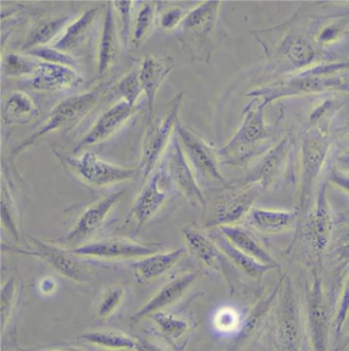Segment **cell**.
<instances>
[{
  "mask_svg": "<svg viewBox=\"0 0 349 351\" xmlns=\"http://www.w3.org/2000/svg\"><path fill=\"white\" fill-rule=\"evenodd\" d=\"M217 230L239 250L246 253L247 255L253 257L263 265H272L280 269L278 261L261 246V243L247 228L234 224V226H221Z\"/></svg>",
  "mask_w": 349,
  "mask_h": 351,
  "instance_id": "29",
  "label": "cell"
},
{
  "mask_svg": "<svg viewBox=\"0 0 349 351\" xmlns=\"http://www.w3.org/2000/svg\"><path fill=\"white\" fill-rule=\"evenodd\" d=\"M166 173L170 184H173L180 194L190 203L191 206L206 208V196L201 189L194 170L191 167L182 145L174 132L173 138L166 153Z\"/></svg>",
  "mask_w": 349,
  "mask_h": 351,
  "instance_id": "14",
  "label": "cell"
},
{
  "mask_svg": "<svg viewBox=\"0 0 349 351\" xmlns=\"http://www.w3.org/2000/svg\"><path fill=\"white\" fill-rule=\"evenodd\" d=\"M157 2H145L136 14L134 28H132L130 43L134 49H140L141 45L145 43L155 26V23L157 22Z\"/></svg>",
  "mask_w": 349,
  "mask_h": 351,
  "instance_id": "33",
  "label": "cell"
},
{
  "mask_svg": "<svg viewBox=\"0 0 349 351\" xmlns=\"http://www.w3.org/2000/svg\"><path fill=\"white\" fill-rule=\"evenodd\" d=\"M167 180L165 167H159L141 186L140 194L136 197L126 219V222L136 223L134 232H140L167 202L168 191L163 184Z\"/></svg>",
  "mask_w": 349,
  "mask_h": 351,
  "instance_id": "16",
  "label": "cell"
},
{
  "mask_svg": "<svg viewBox=\"0 0 349 351\" xmlns=\"http://www.w3.org/2000/svg\"><path fill=\"white\" fill-rule=\"evenodd\" d=\"M349 20L334 21L324 27L315 36V41L321 49L339 41L348 32Z\"/></svg>",
  "mask_w": 349,
  "mask_h": 351,
  "instance_id": "41",
  "label": "cell"
},
{
  "mask_svg": "<svg viewBox=\"0 0 349 351\" xmlns=\"http://www.w3.org/2000/svg\"><path fill=\"white\" fill-rule=\"evenodd\" d=\"M296 147L294 134L280 138L240 182L258 184L263 191L274 188L286 174Z\"/></svg>",
  "mask_w": 349,
  "mask_h": 351,
  "instance_id": "12",
  "label": "cell"
},
{
  "mask_svg": "<svg viewBox=\"0 0 349 351\" xmlns=\"http://www.w3.org/2000/svg\"><path fill=\"white\" fill-rule=\"evenodd\" d=\"M73 19L72 14L45 16L39 19L31 27L28 34L21 43L19 51L22 53L38 47H49L59 35L63 34Z\"/></svg>",
  "mask_w": 349,
  "mask_h": 351,
  "instance_id": "23",
  "label": "cell"
},
{
  "mask_svg": "<svg viewBox=\"0 0 349 351\" xmlns=\"http://www.w3.org/2000/svg\"><path fill=\"white\" fill-rule=\"evenodd\" d=\"M209 236L211 237L212 240L217 245L218 248L224 253V256L237 267L240 269L245 275L248 276L251 279L256 280L261 282L265 277V274L273 269H278L272 265H263L259 263L256 259L253 257L249 256L246 253L242 252L239 250L237 247H234L217 228H214L210 232Z\"/></svg>",
  "mask_w": 349,
  "mask_h": 351,
  "instance_id": "25",
  "label": "cell"
},
{
  "mask_svg": "<svg viewBox=\"0 0 349 351\" xmlns=\"http://www.w3.org/2000/svg\"><path fill=\"white\" fill-rule=\"evenodd\" d=\"M298 212L253 208L247 216L248 223L265 234H280L292 228L298 220Z\"/></svg>",
  "mask_w": 349,
  "mask_h": 351,
  "instance_id": "28",
  "label": "cell"
},
{
  "mask_svg": "<svg viewBox=\"0 0 349 351\" xmlns=\"http://www.w3.org/2000/svg\"><path fill=\"white\" fill-rule=\"evenodd\" d=\"M265 106L253 97L243 109V120L236 134L218 149L220 164L243 167L273 147L274 130L267 125Z\"/></svg>",
  "mask_w": 349,
  "mask_h": 351,
  "instance_id": "2",
  "label": "cell"
},
{
  "mask_svg": "<svg viewBox=\"0 0 349 351\" xmlns=\"http://www.w3.org/2000/svg\"><path fill=\"white\" fill-rule=\"evenodd\" d=\"M97 12L99 10L95 8L85 10L68 25L63 34L53 43V47L73 55V53L84 45L91 37Z\"/></svg>",
  "mask_w": 349,
  "mask_h": 351,
  "instance_id": "27",
  "label": "cell"
},
{
  "mask_svg": "<svg viewBox=\"0 0 349 351\" xmlns=\"http://www.w3.org/2000/svg\"><path fill=\"white\" fill-rule=\"evenodd\" d=\"M337 253L340 261L349 263V238L346 242L342 243L341 246L338 248Z\"/></svg>",
  "mask_w": 349,
  "mask_h": 351,
  "instance_id": "46",
  "label": "cell"
},
{
  "mask_svg": "<svg viewBox=\"0 0 349 351\" xmlns=\"http://www.w3.org/2000/svg\"><path fill=\"white\" fill-rule=\"evenodd\" d=\"M184 93H178L161 110L154 111L145 120V134L141 141L139 172L141 174V186L149 180L164 155L167 153L176 132V122L180 119Z\"/></svg>",
  "mask_w": 349,
  "mask_h": 351,
  "instance_id": "6",
  "label": "cell"
},
{
  "mask_svg": "<svg viewBox=\"0 0 349 351\" xmlns=\"http://www.w3.org/2000/svg\"><path fill=\"white\" fill-rule=\"evenodd\" d=\"M25 53L36 58L39 61L45 62V63L67 66V67L74 68L76 70L79 68V62L77 58L53 47H38V49H32V51H27Z\"/></svg>",
  "mask_w": 349,
  "mask_h": 351,
  "instance_id": "38",
  "label": "cell"
},
{
  "mask_svg": "<svg viewBox=\"0 0 349 351\" xmlns=\"http://www.w3.org/2000/svg\"><path fill=\"white\" fill-rule=\"evenodd\" d=\"M190 10L182 5L168 6V8H164L163 12L158 14V25L162 30L174 32L182 24Z\"/></svg>",
  "mask_w": 349,
  "mask_h": 351,
  "instance_id": "42",
  "label": "cell"
},
{
  "mask_svg": "<svg viewBox=\"0 0 349 351\" xmlns=\"http://www.w3.org/2000/svg\"><path fill=\"white\" fill-rule=\"evenodd\" d=\"M325 91L349 93V61H329L315 67L282 77L267 86L251 91L249 97L261 99L267 107L280 99Z\"/></svg>",
  "mask_w": 349,
  "mask_h": 351,
  "instance_id": "1",
  "label": "cell"
},
{
  "mask_svg": "<svg viewBox=\"0 0 349 351\" xmlns=\"http://www.w3.org/2000/svg\"><path fill=\"white\" fill-rule=\"evenodd\" d=\"M39 108L34 99L24 90L8 95L2 106L1 117L4 125L26 124L39 116Z\"/></svg>",
  "mask_w": 349,
  "mask_h": 351,
  "instance_id": "30",
  "label": "cell"
},
{
  "mask_svg": "<svg viewBox=\"0 0 349 351\" xmlns=\"http://www.w3.org/2000/svg\"><path fill=\"white\" fill-rule=\"evenodd\" d=\"M134 351H167L157 343L149 341V340L138 339L136 350Z\"/></svg>",
  "mask_w": 349,
  "mask_h": 351,
  "instance_id": "45",
  "label": "cell"
},
{
  "mask_svg": "<svg viewBox=\"0 0 349 351\" xmlns=\"http://www.w3.org/2000/svg\"><path fill=\"white\" fill-rule=\"evenodd\" d=\"M184 254L186 249L178 248L166 252L160 251L139 259L132 263L134 277L139 282L153 281L171 271Z\"/></svg>",
  "mask_w": 349,
  "mask_h": 351,
  "instance_id": "26",
  "label": "cell"
},
{
  "mask_svg": "<svg viewBox=\"0 0 349 351\" xmlns=\"http://www.w3.org/2000/svg\"><path fill=\"white\" fill-rule=\"evenodd\" d=\"M197 279H198V274L188 273L166 282L149 298V301H147L138 311L132 315L130 321L132 323H139L151 317L154 313L165 311L168 307L176 304L184 297Z\"/></svg>",
  "mask_w": 349,
  "mask_h": 351,
  "instance_id": "20",
  "label": "cell"
},
{
  "mask_svg": "<svg viewBox=\"0 0 349 351\" xmlns=\"http://www.w3.org/2000/svg\"><path fill=\"white\" fill-rule=\"evenodd\" d=\"M349 313V276L348 281L344 285V291H342L341 300H340L339 311L337 313V319H336V325H337L338 330L344 324V319H346V315Z\"/></svg>",
  "mask_w": 349,
  "mask_h": 351,
  "instance_id": "43",
  "label": "cell"
},
{
  "mask_svg": "<svg viewBox=\"0 0 349 351\" xmlns=\"http://www.w3.org/2000/svg\"><path fill=\"white\" fill-rule=\"evenodd\" d=\"M125 294V289L120 285L109 287L99 297L97 305V317L101 319L111 317L121 306Z\"/></svg>",
  "mask_w": 349,
  "mask_h": 351,
  "instance_id": "36",
  "label": "cell"
},
{
  "mask_svg": "<svg viewBox=\"0 0 349 351\" xmlns=\"http://www.w3.org/2000/svg\"><path fill=\"white\" fill-rule=\"evenodd\" d=\"M53 153L66 168L93 188H108L128 182L139 172L138 166L128 167L110 163L91 151H84L81 155L74 156H65L57 151Z\"/></svg>",
  "mask_w": 349,
  "mask_h": 351,
  "instance_id": "9",
  "label": "cell"
},
{
  "mask_svg": "<svg viewBox=\"0 0 349 351\" xmlns=\"http://www.w3.org/2000/svg\"><path fill=\"white\" fill-rule=\"evenodd\" d=\"M82 83L83 77L74 68L40 61L29 86L41 93H59L76 88Z\"/></svg>",
  "mask_w": 349,
  "mask_h": 351,
  "instance_id": "21",
  "label": "cell"
},
{
  "mask_svg": "<svg viewBox=\"0 0 349 351\" xmlns=\"http://www.w3.org/2000/svg\"><path fill=\"white\" fill-rule=\"evenodd\" d=\"M26 351H83L77 348H43V350H34Z\"/></svg>",
  "mask_w": 349,
  "mask_h": 351,
  "instance_id": "48",
  "label": "cell"
},
{
  "mask_svg": "<svg viewBox=\"0 0 349 351\" xmlns=\"http://www.w3.org/2000/svg\"><path fill=\"white\" fill-rule=\"evenodd\" d=\"M333 232V218L327 198L326 184H322L317 191L315 206L309 211L305 222V234L315 250L317 258H321L329 245Z\"/></svg>",
  "mask_w": 349,
  "mask_h": 351,
  "instance_id": "18",
  "label": "cell"
},
{
  "mask_svg": "<svg viewBox=\"0 0 349 351\" xmlns=\"http://www.w3.org/2000/svg\"><path fill=\"white\" fill-rule=\"evenodd\" d=\"M176 134L197 178L207 182H215L221 186L228 184L220 171L218 149L195 134L188 126L184 125L180 119L176 122Z\"/></svg>",
  "mask_w": 349,
  "mask_h": 351,
  "instance_id": "10",
  "label": "cell"
},
{
  "mask_svg": "<svg viewBox=\"0 0 349 351\" xmlns=\"http://www.w3.org/2000/svg\"><path fill=\"white\" fill-rule=\"evenodd\" d=\"M138 111L139 106L132 107L126 101H118L101 114L86 134L73 147V154L76 155L85 147L109 140L120 132Z\"/></svg>",
  "mask_w": 349,
  "mask_h": 351,
  "instance_id": "17",
  "label": "cell"
},
{
  "mask_svg": "<svg viewBox=\"0 0 349 351\" xmlns=\"http://www.w3.org/2000/svg\"><path fill=\"white\" fill-rule=\"evenodd\" d=\"M18 206L12 193V182L2 174L1 182V222L2 226L16 241L20 240L19 232Z\"/></svg>",
  "mask_w": 349,
  "mask_h": 351,
  "instance_id": "35",
  "label": "cell"
},
{
  "mask_svg": "<svg viewBox=\"0 0 349 351\" xmlns=\"http://www.w3.org/2000/svg\"><path fill=\"white\" fill-rule=\"evenodd\" d=\"M340 170L349 173V155H342L338 158Z\"/></svg>",
  "mask_w": 349,
  "mask_h": 351,
  "instance_id": "47",
  "label": "cell"
},
{
  "mask_svg": "<svg viewBox=\"0 0 349 351\" xmlns=\"http://www.w3.org/2000/svg\"><path fill=\"white\" fill-rule=\"evenodd\" d=\"M173 67L174 59L169 55H147L141 60L139 74L141 88L147 101V118L153 115L156 95Z\"/></svg>",
  "mask_w": 349,
  "mask_h": 351,
  "instance_id": "19",
  "label": "cell"
},
{
  "mask_svg": "<svg viewBox=\"0 0 349 351\" xmlns=\"http://www.w3.org/2000/svg\"><path fill=\"white\" fill-rule=\"evenodd\" d=\"M39 63L38 59L27 53H10L2 60V75L6 78H31Z\"/></svg>",
  "mask_w": 349,
  "mask_h": 351,
  "instance_id": "34",
  "label": "cell"
},
{
  "mask_svg": "<svg viewBox=\"0 0 349 351\" xmlns=\"http://www.w3.org/2000/svg\"><path fill=\"white\" fill-rule=\"evenodd\" d=\"M280 28L282 30L275 28L279 33L274 38L275 43H261L269 61V74L288 76L333 61L331 58L326 57L323 49L317 47L315 37L291 30L289 24L280 25Z\"/></svg>",
  "mask_w": 349,
  "mask_h": 351,
  "instance_id": "3",
  "label": "cell"
},
{
  "mask_svg": "<svg viewBox=\"0 0 349 351\" xmlns=\"http://www.w3.org/2000/svg\"><path fill=\"white\" fill-rule=\"evenodd\" d=\"M16 282L14 278H10L2 285L1 289V331L5 332L14 315L16 304Z\"/></svg>",
  "mask_w": 349,
  "mask_h": 351,
  "instance_id": "39",
  "label": "cell"
},
{
  "mask_svg": "<svg viewBox=\"0 0 349 351\" xmlns=\"http://www.w3.org/2000/svg\"><path fill=\"white\" fill-rule=\"evenodd\" d=\"M331 147V138L324 128L309 125L300 141L301 180L298 197L299 215L311 208L315 184Z\"/></svg>",
  "mask_w": 349,
  "mask_h": 351,
  "instance_id": "8",
  "label": "cell"
},
{
  "mask_svg": "<svg viewBox=\"0 0 349 351\" xmlns=\"http://www.w3.org/2000/svg\"><path fill=\"white\" fill-rule=\"evenodd\" d=\"M30 239L31 247L28 249H14V252L21 254L30 255L51 265L60 276L70 280V281L78 282V284H86L91 282V273L82 263H80L76 255L73 254L72 251L65 247L56 244L53 241L40 240V239Z\"/></svg>",
  "mask_w": 349,
  "mask_h": 351,
  "instance_id": "13",
  "label": "cell"
},
{
  "mask_svg": "<svg viewBox=\"0 0 349 351\" xmlns=\"http://www.w3.org/2000/svg\"><path fill=\"white\" fill-rule=\"evenodd\" d=\"M222 1L208 0L191 8L173 34L180 49L196 63L209 64L217 43Z\"/></svg>",
  "mask_w": 349,
  "mask_h": 351,
  "instance_id": "5",
  "label": "cell"
},
{
  "mask_svg": "<svg viewBox=\"0 0 349 351\" xmlns=\"http://www.w3.org/2000/svg\"><path fill=\"white\" fill-rule=\"evenodd\" d=\"M162 249L163 244L161 243H145L126 238H109L87 243L71 251L78 257L97 259H141L154 253L160 252Z\"/></svg>",
  "mask_w": 349,
  "mask_h": 351,
  "instance_id": "15",
  "label": "cell"
},
{
  "mask_svg": "<svg viewBox=\"0 0 349 351\" xmlns=\"http://www.w3.org/2000/svg\"><path fill=\"white\" fill-rule=\"evenodd\" d=\"M116 14L119 16L120 36L121 41L126 47L132 41V21H134V1H112Z\"/></svg>",
  "mask_w": 349,
  "mask_h": 351,
  "instance_id": "40",
  "label": "cell"
},
{
  "mask_svg": "<svg viewBox=\"0 0 349 351\" xmlns=\"http://www.w3.org/2000/svg\"><path fill=\"white\" fill-rule=\"evenodd\" d=\"M186 250L200 261L203 265L212 269H220L224 265V254L209 234L194 224L184 226L182 230Z\"/></svg>",
  "mask_w": 349,
  "mask_h": 351,
  "instance_id": "24",
  "label": "cell"
},
{
  "mask_svg": "<svg viewBox=\"0 0 349 351\" xmlns=\"http://www.w3.org/2000/svg\"><path fill=\"white\" fill-rule=\"evenodd\" d=\"M79 338L87 343L110 350L134 351L138 344L136 338L119 330H95L81 334Z\"/></svg>",
  "mask_w": 349,
  "mask_h": 351,
  "instance_id": "31",
  "label": "cell"
},
{
  "mask_svg": "<svg viewBox=\"0 0 349 351\" xmlns=\"http://www.w3.org/2000/svg\"><path fill=\"white\" fill-rule=\"evenodd\" d=\"M116 90L122 97V101H126L132 107H138L139 99L143 93L139 69L130 71L124 75L116 85Z\"/></svg>",
  "mask_w": 349,
  "mask_h": 351,
  "instance_id": "37",
  "label": "cell"
},
{
  "mask_svg": "<svg viewBox=\"0 0 349 351\" xmlns=\"http://www.w3.org/2000/svg\"><path fill=\"white\" fill-rule=\"evenodd\" d=\"M110 83H101L91 90L72 95L55 106L41 125L12 149L8 164L14 167L16 158L47 134L69 132L76 128L97 108L106 91L110 88Z\"/></svg>",
  "mask_w": 349,
  "mask_h": 351,
  "instance_id": "4",
  "label": "cell"
},
{
  "mask_svg": "<svg viewBox=\"0 0 349 351\" xmlns=\"http://www.w3.org/2000/svg\"><path fill=\"white\" fill-rule=\"evenodd\" d=\"M329 180L332 184L349 194V173L342 170L332 169L329 173Z\"/></svg>",
  "mask_w": 349,
  "mask_h": 351,
  "instance_id": "44",
  "label": "cell"
},
{
  "mask_svg": "<svg viewBox=\"0 0 349 351\" xmlns=\"http://www.w3.org/2000/svg\"><path fill=\"white\" fill-rule=\"evenodd\" d=\"M113 2L108 1L101 25L99 37V55H97V72L99 76L106 73L117 63L120 56V32H118Z\"/></svg>",
  "mask_w": 349,
  "mask_h": 351,
  "instance_id": "22",
  "label": "cell"
},
{
  "mask_svg": "<svg viewBox=\"0 0 349 351\" xmlns=\"http://www.w3.org/2000/svg\"><path fill=\"white\" fill-rule=\"evenodd\" d=\"M261 192L258 184H244L239 180L217 189L209 200L206 199L203 211L205 228L213 230L238 223L252 210Z\"/></svg>",
  "mask_w": 349,
  "mask_h": 351,
  "instance_id": "7",
  "label": "cell"
},
{
  "mask_svg": "<svg viewBox=\"0 0 349 351\" xmlns=\"http://www.w3.org/2000/svg\"><path fill=\"white\" fill-rule=\"evenodd\" d=\"M124 195L125 190L118 191L95 201L82 211L67 234L53 242L69 250L91 242V239L103 228Z\"/></svg>",
  "mask_w": 349,
  "mask_h": 351,
  "instance_id": "11",
  "label": "cell"
},
{
  "mask_svg": "<svg viewBox=\"0 0 349 351\" xmlns=\"http://www.w3.org/2000/svg\"><path fill=\"white\" fill-rule=\"evenodd\" d=\"M149 319L157 326L164 339L173 346H178L192 330V324L188 319L166 311L154 313Z\"/></svg>",
  "mask_w": 349,
  "mask_h": 351,
  "instance_id": "32",
  "label": "cell"
}]
</instances>
